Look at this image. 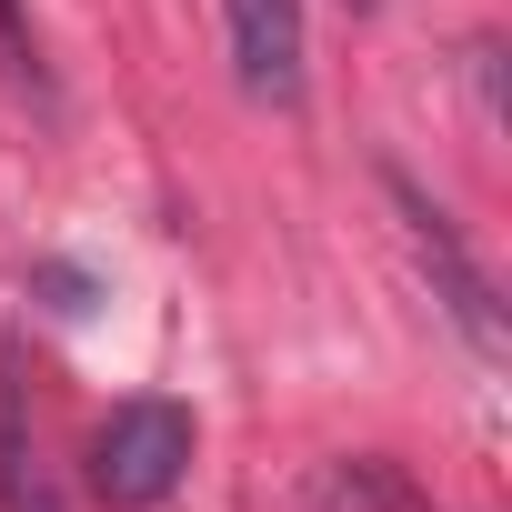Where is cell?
<instances>
[{
  "instance_id": "obj_1",
  "label": "cell",
  "mask_w": 512,
  "mask_h": 512,
  "mask_svg": "<svg viewBox=\"0 0 512 512\" xmlns=\"http://www.w3.org/2000/svg\"><path fill=\"white\" fill-rule=\"evenodd\" d=\"M191 472V412L181 402H121L101 432H91V492L111 512H151L171 502Z\"/></svg>"
},
{
  "instance_id": "obj_2",
  "label": "cell",
  "mask_w": 512,
  "mask_h": 512,
  "mask_svg": "<svg viewBox=\"0 0 512 512\" xmlns=\"http://www.w3.org/2000/svg\"><path fill=\"white\" fill-rule=\"evenodd\" d=\"M221 21H231L241 91L272 101V111H292L302 101V0H221Z\"/></svg>"
},
{
  "instance_id": "obj_3",
  "label": "cell",
  "mask_w": 512,
  "mask_h": 512,
  "mask_svg": "<svg viewBox=\"0 0 512 512\" xmlns=\"http://www.w3.org/2000/svg\"><path fill=\"white\" fill-rule=\"evenodd\" d=\"M392 201H402V221H412V241H422V272L442 282V312L472 332V352H502V312H492V282L462 262V241H452V221L412 191V181H392Z\"/></svg>"
},
{
  "instance_id": "obj_4",
  "label": "cell",
  "mask_w": 512,
  "mask_h": 512,
  "mask_svg": "<svg viewBox=\"0 0 512 512\" xmlns=\"http://www.w3.org/2000/svg\"><path fill=\"white\" fill-rule=\"evenodd\" d=\"M0 512H61L51 472H41V432H31V382H21L11 342H0Z\"/></svg>"
},
{
  "instance_id": "obj_5",
  "label": "cell",
  "mask_w": 512,
  "mask_h": 512,
  "mask_svg": "<svg viewBox=\"0 0 512 512\" xmlns=\"http://www.w3.org/2000/svg\"><path fill=\"white\" fill-rule=\"evenodd\" d=\"M0 71H11V81H41V51H31V21H21V0H0Z\"/></svg>"
},
{
  "instance_id": "obj_6",
  "label": "cell",
  "mask_w": 512,
  "mask_h": 512,
  "mask_svg": "<svg viewBox=\"0 0 512 512\" xmlns=\"http://www.w3.org/2000/svg\"><path fill=\"white\" fill-rule=\"evenodd\" d=\"M352 11H372V0H352Z\"/></svg>"
}]
</instances>
